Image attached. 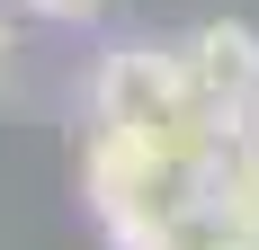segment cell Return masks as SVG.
Segmentation results:
<instances>
[{
    "label": "cell",
    "mask_w": 259,
    "mask_h": 250,
    "mask_svg": "<svg viewBox=\"0 0 259 250\" xmlns=\"http://www.w3.org/2000/svg\"><path fill=\"white\" fill-rule=\"evenodd\" d=\"M90 116L179 152V161L214 152V125H206V107H197V90L179 72V45H107L99 72H90Z\"/></svg>",
    "instance_id": "6da1fadb"
},
{
    "label": "cell",
    "mask_w": 259,
    "mask_h": 250,
    "mask_svg": "<svg viewBox=\"0 0 259 250\" xmlns=\"http://www.w3.org/2000/svg\"><path fill=\"white\" fill-rule=\"evenodd\" d=\"M179 72H188V90H197V107H206V125L233 134L259 107V27H241V18L188 27L179 36Z\"/></svg>",
    "instance_id": "7a4b0ae2"
},
{
    "label": "cell",
    "mask_w": 259,
    "mask_h": 250,
    "mask_svg": "<svg viewBox=\"0 0 259 250\" xmlns=\"http://www.w3.org/2000/svg\"><path fill=\"white\" fill-rule=\"evenodd\" d=\"M197 205H206L224 232L259 241V143H214L206 179H197Z\"/></svg>",
    "instance_id": "3957f363"
},
{
    "label": "cell",
    "mask_w": 259,
    "mask_h": 250,
    "mask_svg": "<svg viewBox=\"0 0 259 250\" xmlns=\"http://www.w3.org/2000/svg\"><path fill=\"white\" fill-rule=\"evenodd\" d=\"M18 9H27V18H54V27H90L107 0H18Z\"/></svg>",
    "instance_id": "277c9868"
},
{
    "label": "cell",
    "mask_w": 259,
    "mask_h": 250,
    "mask_svg": "<svg viewBox=\"0 0 259 250\" xmlns=\"http://www.w3.org/2000/svg\"><path fill=\"white\" fill-rule=\"evenodd\" d=\"M9 54H18V45H9V18H0V80H9Z\"/></svg>",
    "instance_id": "5b68a950"
}]
</instances>
